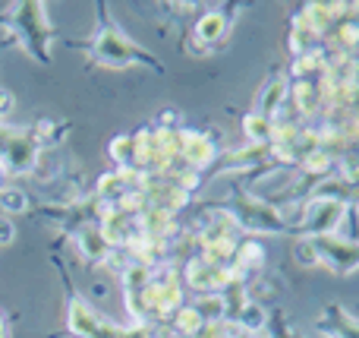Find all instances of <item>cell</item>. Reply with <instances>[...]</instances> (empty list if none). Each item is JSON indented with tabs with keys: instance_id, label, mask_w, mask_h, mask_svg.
Listing matches in <instances>:
<instances>
[{
	"instance_id": "cell-1",
	"label": "cell",
	"mask_w": 359,
	"mask_h": 338,
	"mask_svg": "<svg viewBox=\"0 0 359 338\" xmlns=\"http://www.w3.org/2000/svg\"><path fill=\"white\" fill-rule=\"evenodd\" d=\"M4 202H6V206H10V209H13V206H16V209H22V202H25V200H22V196H19V193H6V196H4Z\"/></svg>"
}]
</instances>
